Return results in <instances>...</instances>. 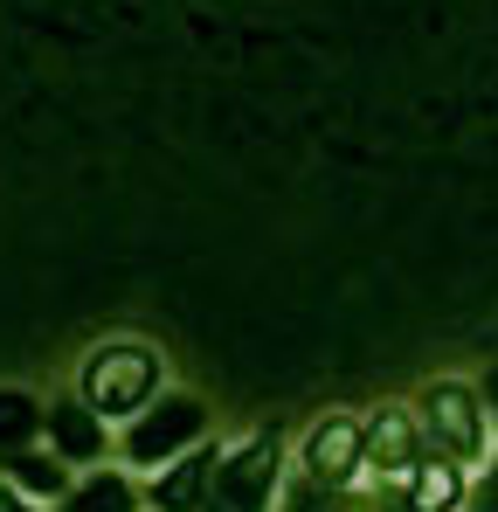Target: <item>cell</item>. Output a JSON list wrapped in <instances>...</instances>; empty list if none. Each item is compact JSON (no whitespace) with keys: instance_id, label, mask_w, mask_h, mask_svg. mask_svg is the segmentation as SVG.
<instances>
[{"instance_id":"obj_1","label":"cell","mask_w":498,"mask_h":512,"mask_svg":"<svg viewBox=\"0 0 498 512\" xmlns=\"http://www.w3.org/2000/svg\"><path fill=\"white\" fill-rule=\"evenodd\" d=\"M77 395L104 423H132V416L153 409V395H160V353L146 340L90 346V360H83V374H77Z\"/></svg>"},{"instance_id":"obj_2","label":"cell","mask_w":498,"mask_h":512,"mask_svg":"<svg viewBox=\"0 0 498 512\" xmlns=\"http://www.w3.org/2000/svg\"><path fill=\"white\" fill-rule=\"evenodd\" d=\"M201 429H208V409H201L194 395H166L160 409H139V416H132V429H125V457L160 471L173 450L201 443Z\"/></svg>"},{"instance_id":"obj_3","label":"cell","mask_w":498,"mask_h":512,"mask_svg":"<svg viewBox=\"0 0 498 512\" xmlns=\"http://www.w3.org/2000/svg\"><path fill=\"white\" fill-rule=\"evenodd\" d=\"M270 485H277V443L270 436H249L243 450L222 457V471H215V499L229 512H263Z\"/></svg>"},{"instance_id":"obj_4","label":"cell","mask_w":498,"mask_h":512,"mask_svg":"<svg viewBox=\"0 0 498 512\" xmlns=\"http://www.w3.org/2000/svg\"><path fill=\"white\" fill-rule=\"evenodd\" d=\"M353 464H367V429L353 423V416H326L305 436V478L312 485H346Z\"/></svg>"},{"instance_id":"obj_5","label":"cell","mask_w":498,"mask_h":512,"mask_svg":"<svg viewBox=\"0 0 498 512\" xmlns=\"http://www.w3.org/2000/svg\"><path fill=\"white\" fill-rule=\"evenodd\" d=\"M422 423H429V436H436L450 457H478V395H471V388L436 381V388L422 395Z\"/></svg>"},{"instance_id":"obj_6","label":"cell","mask_w":498,"mask_h":512,"mask_svg":"<svg viewBox=\"0 0 498 512\" xmlns=\"http://www.w3.org/2000/svg\"><path fill=\"white\" fill-rule=\"evenodd\" d=\"M215 471H222V450L194 443L180 464H166V478L153 485V506H160V512H201V506H208V492H215Z\"/></svg>"},{"instance_id":"obj_7","label":"cell","mask_w":498,"mask_h":512,"mask_svg":"<svg viewBox=\"0 0 498 512\" xmlns=\"http://www.w3.org/2000/svg\"><path fill=\"white\" fill-rule=\"evenodd\" d=\"M42 429H49V450H56L63 464H90V457H104V416H97L83 395H77V402H49Z\"/></svg>"},{"instance_id":"obj_8","label":"cell","mask_w":498,"mask_h":512,"mask_svg":"<svg viewBox=\"0 0 498 512\" xmlns=\"http://www.w3.org/2000/svg\"><path fill=\"white\" fill-rule=\"evenodd\" d=\"M367 464L381 471V478H402L415 471V429L402 409H381L374 423H367Z\"/></svg>"},{"instance_id":"obj_9","label":"cell","mask_w":498,"mask_h":512,"mask_svg":"<svg viewBox=\"0 0 498 512\" xmlns=\"http://www.w3.org/2000/svg\"><path fill=\"white\" fill-rule=\"evenodd\" d=\"M7 464H14V492H28V499H70V471H63L56 450H49V457L21 450V457H7Z\"/></svg>"},{"instance_id":"obj_10","label":"cell","mask_w":498,"mask_h":512,"mask_svg":"<svg viewBox=\"0 0 498 512\" xmlns=\"http://www.w3.org/2000/svg\"><path fill=\"white\" fill-rule=\"evenodd\" d=\"M457 499H464L457 464H415V485H409V506L415 512H450Z\"/></svg>"},{"instance_id":"obj_11","label":"cell","mask_w":498,"mask_h":512,"mask_svg":"<svg viewBox=\"0 0 498 512\" xmlns=\"http://www.w3.org/2000/svg\"><path fill=\"white\" fill-rule=\"evenodd\" d=\"M42 416H49V409H35L28 395H14V388H7V395H0V457H21V450H28V436L42 429Z\"/></svg>"},{"instance_id":"obj_12","label":"cell","mask_w":498,"mask_h":512,"mask_svg":"<svg viewBox=\"0 0 498 512\" xmlns=\"http://www.w3.org/2000/svg\"><path fill=\"white\" fill-rule=\"evenodd\" d=\"M63 512H132V485L118 471H97V478H83L77 492L63 499Z\"/></svg>"},{"instance_id":"obj_13","label":"cell","mask_w":498,"mask_h":512,"mask_svg":"<svg viewBox=\"0 0 498 512\" xmlns=\"http://www.w3.org/2000/svg\"><path fill=\"white\" fill-rule=\"evenodd\" d=\"M471 512H498V457H492V471H485V485H478V499H471Z\"/></svg>"},{"instance_id":"obj_14","label":"cell","mask_w":498,"mask_h":512,"mask_svg":"<svg viewBox=\"0 0 498 512\" xmlns=\"http://www.w3.org/2000/svg\"><path fill=\"white\" fill-rule=\"evenodd\" d=\"M0 512H35V506H28V492H14V485H0Z\"/></svg>"},{"instance_id":"obj_15","label":"cell","mask_w":498,"mask_h":512,"mask_svg":"<svg viewBox=\"0 0 498 512\" xmlns=\"http://www.w3.org/2000/svg\"><path fill=\"white\" fill-rule=\"evenodd\" d=\"M298 512H312V499H298Z\"/></svg>"}]
</instances>
